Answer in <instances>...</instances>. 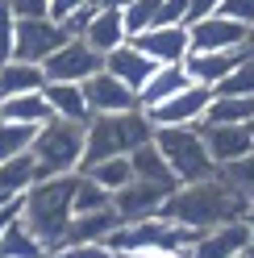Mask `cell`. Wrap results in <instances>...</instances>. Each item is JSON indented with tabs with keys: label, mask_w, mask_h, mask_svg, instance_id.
Listing matches in <instances>:
<instances>
[{
	"label": "cell",
	"mask_w": 254,
	"mask_h": 258,
	"mask_svg": "<svg viewBox=\"0 0 254 258\" xmlns=\"http://www.w3.org/2000/svg\"><path fill=\"white\" fill-rule=\"evenodd\" d=\"M246 213H250V196L242 187H233L225 175H213V179H204V183L179 187L163 208L167 221H179V225H187V229H196V233L246 221Z\"/></svg>",
	"instance_id": "1"
},
{
	"label": "cell",
	"mask_w": 254,
	"mask_h": 258,
	"mask_svg": "<svg viewBox=\"0 0 254 258\" xmlns=\"http://www.w3.org/2000/svg\"><path fill=\"white\" fill-rule=\"evenodd\" d=\"M75 183L79 175H58V179H38L21 196V221L38 241L50 246V254L62 246L71 221H75Z\"/></svg>",
	"instance_id": "2"
},
{
	"label": "cell",
	"mask_w": 254,
	"mask_h": 258,
	"mask_svg": "<svg viewBox=\"0 0 254 258\" xmlns=\"http://www.w3.org/2000/svg\"><path fill=\"white\" fill-rule=\"evenodd\" d=\"M154 134H158V129H154L146 108L121 112V117H92L88 146H84V167H79V171H92V167L108 163V158H130L134 150L150 146Z\"/></svg>",
	"instance_id": "3"
},
{
	"label": "cell",
	"mask_w": 254,
	"mask_h": 258,
	"mask_svg": "<svg viewBox=\"0 0 254 258\" xmlns=\"http://www.w3.org/2000/svg\"><path fill=\"white\" fill-rule=\"evenodd\" d=\"M204 233L187 229L179 221H167V217H146V221H125L121 229L108 237L121 258H142V254H187L200 241Z\"/></svg>",
	"instance_id": "4"
},
{
	"label": "cell",
	"mask_w": 254,
	"mask_h": 258,
	"mask_svg": "<svg viewBox=\"0 0 254 258\" xmlns=\"http://www.w3.org/2000/svg\"><path fill=\"white\" fill-rule=\"evenodd\" d=\"M84 146H88V125L75 121H50L38 129L34 158H38V179H58V175H79L84 167Z\"/></svg>",
	"instance_id": "5"
},
{
	"label": "cell",
	"mask_w": 254,
	"mask_h": 258,
	"mask_svg": "<svg viewBox=\"0 0 254 258\" xmlns=\"http://www.w3.org/2000/svg\"><path fill=\"white\" fill-rule=\"evenodd\" d=\"M154 146L163 150V158L171 163L179 187L204 183V179H213V175H221V167L213 163L209 146H204V134H200V129H158V134H154Z\"/></svg>",
	"instance_id": "6"
},
{
	"label": "cell",
	"mask_w": 254,
	"mask_h": 258,
	"mask_svg": "<svg viewBox=\"0 0 254 258\" xmlns=\"http://www.w3.org/2000/svg\"><path fill=\"white\" fill-rule=\"evenodd\" d=\"M67 42H71V34H67L62 21H54V17H29V21H17V50H13V58L46 67V58L58 54Z\"/></svg>",
	"instance_id": "7"
},
{
	"label": "cell",
	"mask_w": 254,
	"mask_h": 258,
	"mask_svg": "<svg viewBox=\"0 0 254 258\" xmlns=\"http://www.w3.org/2000/svg\"><path fill=\"white\" fill-rule=\"evenodd\" d=\"M46 84H88L92 75L104 71V54H96L84 38H71L58 54L46 58Z\"/></svg>",
	"instance_id": "8"
},
{
	"label": "cell",
	"mask_w": 254,
	"mask_h": 258,
	"mask_svg": "<svg viewBox=\"0 0 254 258\" xmlns=\"http://www.w3.org/2000/svg\"><path fill=\"white\" fill-rule=\"evenodd\" d=\"M209 104H213V92L192 84L187 92L171 96L167 104L150 108V121H154V129H200L204 117H209Z\"/></svg>",
	"instance_id": "9"
},
{
	"label": "cell",
	"mask_w": 254,
	"mask_h": 258,
	"mask_svg": "<svg viewBox=\"0 0 254 258\" xmlns=\"http://www.w3.org/2000/svg\"><path fill=\"white\" fill-rule=\"evenodd\" d=\"M84 100L92 108V117H121V112H138L142 108L138 92H130L125 84H117L108 71L92 75L88 84H84Z\"/></svg>",
	"instance_id": "10"
},
{
	"label": "cell",
	"mask_w": 254,
	"mask_h": 258,
	"mask_svg": "<svg viewBox=\"0 0 254 258\" xmlns=\"http://www.w3.org/2000/svg\"><path fill=\"white\" fill-rule=\"evenodd\" d=\"M187 34H192V50H246L250 46V29L225 13L187 25Z\"/></svg>",
	"instance_id": "11"
},
{
	"label": "cell",
	"mask_w": 254,
	"mask_h": 258,
	"mask_svg": "<svg viewBox=\"0 0 254 258\" xmlns=\"http://www.w3.org/2000/svg\"><path fill=\"white\" fill-rule=\"evenodd\" d=\"M179 191V187H175ZM171 187H158V183H130V187H121L117 196H113V208H117V217L121 221H146V217H163V208L167 200L175 196Z\"/></svg>",
	"instance_id": "12"
},
{
	"label": "cell",
	"mask_w": 254,
	"mask_h": 258,
	"mask_svg": "<svg viewBox=\"0 0 254 258\" xmlns=\"http://www.w3.org/2000/svg\"><path fill=\"white\" fill-rule=\"evenodd\" d=\"M250 50H192L183 58V71H187V79L192 84H200V88H217V84H225V79L242 67V58H246Z\"/></svg>",
	"instance_id": "13"
},
{
	"label": "cell",
	"mask_w": 254,
	"mask_h": 258,
	"mask_svg": "<svg viewBox=\"0 0 254 258\" xmlns=\"http://www.w3.org/2000/svg\"><path fill=\"white\" fill-rule=\"evenodd\" d=\"M200 134H204V146H209L213 163H217L221 171L233 167V163H242L246 154H254L250 125H200Z\"/></svg>",
	"instance_id": "14"
},
{
	"label": "cell",
	"mask_w": 254,
	"mask_h": 258,
	"mask_svg": "<svg viewBox=\"0 0 254 258\" xmlns=\"http://www.w3.org/2000/svg\"><path fill=\"white\" fill-rule=\"evenodd\" d=\"M138 50H146L154 67H183V58L192 54V34L187 25H167V29H150V34L134 38Z\"/></svg>",
	"instance_id": "15"
},
{
	"label": "cell",
	"mask_w": 254,
	"mask_h": 258,
	"mask_svg": "<svg viewBox=\"0 0 254 258\" xmlns=\"http://www.w3.org/2000/svg\"><path fill=\"white\" fill-rule=\"evenodd\" d=\"M104 71L117 79V84H125L130 92H138L142 96V88L154 79V62H150V54L146 50H138V42H125L121 50H113V54H104Z\"/></svg>",
	"instance_id": "16"
},
{
	"label": "cell",
	"mask_w": 254,
	"mask_h": 258,
	"mask_svg": "<svg viewBox=\"0 0 254 258\" xmlns=\"http://www.w3.org/2000/svg\"><path fill=\"white\" fill-rule=\"evenodd\" d=\"M250 241H254L250 225L246 221H233V225H221V229H209L187 254H192V258H242L250 250Z\"/></svg>",
	"instance_id": "17"
},
{
	"label": "cell",
	"mask_w": 254,
	"mask_h": 258,
	"mask_svg": "<svg viewBox=\"0 0 254 258\" xmlns=\"http://www.w3.org/2000/svg\"><path fill=\"white\" fill-rule=\"evenodd\" d=\"M121 225H125V221L117 217V208H108V213H92V217H75L58 250H67V246H100V241H108ZM50 258H54V254H50Z\"/></svg>",
	"instance_id": "18"
},
{
	"label": "cell",
	"mask_w": 254,
	"mask_h": 258,
	"mask_svg": "<svg viewBox=\"0 0 254 258\" xmlns=\"http://www.w3.org/2000/svg\"><path fill=\"white\" fill-rule=\"evenodd\" d=\"M84 42H88L96 54H113V50H121L125 42H134V38H130V25H125V13L100 9L96 17H92L88 34H84Z\"/></svg>",
	"instance_id": "19"
},
{
	"label": "cell",
	"mask_w": 254,
	"mask_h": 258,
	"mask_svg": "<svg viewBox=\"0 0 254 258\" xmlns=\"http://www.w3.org/2000/svg\"><path fill=\"white\" fill-rule=\"evenodd\" d=\"M42 96H46V104L54 108L58 121L92 125V108H88V100H84V84H46Z\"/></svg>",
	"instance_id": "20"
},
{
	"label": "cell",
	"mask_w": 254,
	"mask_h": 258,
	"mask_svg": "<svg viewBox=\"0 0 254 258\" xmlns=\"http://www.w3.org/2000/svg\"><path fill=\"white\" fill-rule=\"evenodd\" d=\"M0 121H13V125H25V129H42V125L54 121V108L46 104L42 92H29V96L0 100Z\"/></svg>",
	"instance_id": "21"
},
{
	"label": "cell",
	"mask_w": 254,
	"mask_h": 258,
	"mask_svg": "<svg viewBox=\"0 0 254 258\" xmlns=\"http://www.w3.org/2000/svg\"><path fill=\"white\" fill-rule=\"evenodd\" d=\"M34 183H38V158H34V150L0 163V200H21Z\"/></svg>",
	"instance_id": "22"
},
{
	"label": "cell",
	"mask_w": 254,
	"mask_h": 258,
	"mask_svg": "<svg viewBox=\"0 0 254 258\" xmlns=\"http://www.w3.org/2000/svg\"><path fill=\"white\" fill-rule=\"evenodd\" d=\"M130 163H134V179L138 183H158V187H171V191L179 187L175 171H171V163L163 158V150H158L154 142H150V146H142V150H134Z\"/></svg>",
	"instance_id": "23"
},
{
	"label": "cell",
	"mask_w": 254,
	"mask_h": 258,
	"mask_svg": "<svg viewBox=\"0 0 254 258\" xmlns=\"http://www.w3.org/2000/svg\"><path fill=\"white\" fill-rule=\"evenodd\" d=\"M46 88V71L34 67V62H5L0 67V100H13V96H29Z\"/></svg>",
	"instance_id": "24"
},
{
	"label": "cell",
	"mask_w": 254,
	"mask_h": 258,
	"mask_svg": "<svg viewBox=\"0 0 254 258\" xmlns=\"http://www.w3.org/2000/svg\"><path fill=\"white\" fill-rule=\"evenodd\" d=\"M187 88H192V79H187V71H183V67H158V71H154V79H150L146 88H142L138 100H142V108L150 112V108L167 104L171 96H179V92H187Z\"/></svg>",
	"instance_id": "25"
},
{
	"label": "cell",
	"mask_w": 254,
	"mask_h": 258,
	"mask_svg": "<svg viewBox=\"0 0 254 258\" xmlns=\"http://www.w3.org/2000/svg\"><path fill=\"white\" fill-rule=\"evenodd\" d=\"M0 258H50V246L38 241L34 233L25 229V221L17 217L5 233H0Z\"/></svg>",
	"instance_id": "26"
},
{
	"label": "cell",
	"mask_w": 254,
	"mask_h": 258,
	"mask_svg": "<svg viewBox=\"0 0 254 258\" xmlns=\"http://www.w3.org/2000/svg\"><path fill=\"white\" fill-rule=\"evenodd\" d=\"M254 121V100H242V96H213L209 117L204 125H250Z\"/></svg>",
	"instance_id": "27"
},
{
	"label": "cell",
	"mask_w": 254,
	"mask_h": 258,
	"mask_svg": "<svg viewBox=\"0 0 254 258\" xmlns=\"http://www.w3.org/2000/svg\"><path fill=\"white\" fill-rule=\"evenodd\" d=\"M108 208H113V191L100 187L96 179H88V175H79V183H75V217L108 213Z\"/></svg>",
	"instance_id": "28"
},
{
	"label": "cell",
	"mask_w": 254,
	"mask_h": 258,
	"mask_svg": "<svg viewBox=\"0 0 254 258\" xmlns=\"http://www.w3.org/2000/svg\"><path fill=\"white\" fill-rule=\"evenodd\" d=\"M79 175H88V179H96L100 187H108V191L117 196L121 187H130V183H134V163H130V158H108V163L92 167V171H79Z\"/></svg>",
	"instance_id": "29"
},
{
	"label": "cell",
	"mask_w": 254,
	"mask_h": 258,
	"mask_svg": "<svg viewBox=\"0 0 254 258\" xmlns=\"http://www.w3.org/2000/svg\"><path fill=\"white\" fill-rule=\"evenodd\" d=\"M38 142V129H25V125H13V121H0V163L17 154H29Z\"/></svg>",
	"instance_id": "30"
},
{
	"label": "cell",
	"mask_w": 254,
	"mask_h": 258,
	"mask_svg": "<svg viewBox=\"0 0 254 258\" xmlns=\"http://www.w3.org/2000/svg\"><path fill=\"white\" fill-rule=\"evenodd\" d=\"M158 13H163V0H134L125 9V25H130V38H142L158 29Z\"/></svg>",
	"instance_id": "31"
},
{
	"label": "cell",
	"mask_w": 254,
	"mask_h": 258,
	"mask_svg": "<svg viewBox=\"0 0 254 258\" xmlns=\"http://www.w3.org/2000/svg\"><path fill=\"white\" fill-rule=\"evenodd\" d=\"M213 96H242V100H254V54L242 58V67H237L225 84H217Z\"/></svg>",
	"instance_id": "32"
},
{
	"label": "cell",
	"mask_w": 254,
	"mask_h": 258,
	"mask_svg": "<svg viewBox=\"0 0 254 258\" xmlns=\"http://www.w3.org/2000/svg\"><path fill=\"white\" fill-rule=\"evenodd\" d=\"M13 50H17V17L9 13V5H0V67L13 62Z\"/></svg>",
	"instance_id": "33"
},
{
	"label": "cell",
	"mask_w": 254,
	"mask_h": 258,
	"mask_svg": "<svg viewBox=\"0 0 254 258\" xmlns=\"http://www.w3.org/2000/svg\"><path fill=\"white\" fill-rule=\"evenodd\" d=\"M221 175H225V179H229L233 187H242L246 196L254 200V154H246L242 163H233V167H225V171H221Z\"/></svg>",
	"instance_id": "34"
},
{
	"label": "cell",
	"mask_w": 254,
	"mask_h": 258,
	"mask_svg": "<svg viewBox=\"0 0 254 258\" xmlns=\"http://www.w3.org/2000/svg\"><path fill=\"white\" fill-rule=\"evenodd\" d=\"M9 13L17 21H29V17H50V0H5Z\"/></svg>",
	"instance_id": "35"
},
{
	"label": "cell",
	"mask_w": 254,
	"mask_h": 258,
	"mask_svg": "<svg viewBox=\"0 0 254 258\" xmlns=\"http://www.w3.org/2000/svg\"><path fill=\"white\" fill-rule=\"evenodd\" d=\"M54 258H121L108 241H100V246H67V250H54Z\"/></svg>",
	"instance_id": "36"
},
{
	"label": "cell",
	"mask_w": 254,
	"mask_h": 258,
	"mask_svg": "<svg viewBox=\"0 0 254 258\" xmlns=\"http://www.w3.org/2000/svg\"><path fill=\"white\" fill-rule=\"evenodd\" d=\"M187 5H192V0H163L158 29H167V25H187Z\"/></svg>",
	"instance_id": "37"
},
{
	"label": "cell",
	"mask_w": 254,
	"mask_h": 258,
	"mask_svg": "<svg viewBox=\"0 0 254 258\" xmlns=\"http://www.w3.org/2000/svg\"><path fill=\"white\" fill-rule=\"evenodd\" d=\"M221 13H225V17H233V21H242L246 29H254V0H225V5H221Z\"/></svg>",
	"instance_id": "38"
},
{
	"label": "cell",
	"mask_w": 254,
	"mask_h": 258,
	"mask_svg": "<svg viewBox=\"0 0 254 258\" xmlns=\"http://www.w3.org/2000/svg\"><path fill=\"white\" fill-rule=\"evenodd\" d=\"M96 13H100L96 5H88V9H79V13H71V17L62 21V25H67V34H71V38H84V34H88V25H92V17H96Z\"/></svg>",
	"instance_id": "39"
},
{
	"label": "cell",
	"mask_w": 254,
	"mask_h": 258,
	"mask_svg": "<svg viewBox=\"0 0 254 258\" xmlns=\"http://www.w3.org/2000/svg\"><path fill=\"white\" fill-rule=\"evenodd\" d=\"M221 5H225V0H192V5H187V25L217 17V13H221Z\"/></svg>",
	"instance_id": "40"
},
{
	"label": "cell",
	"mask_w": 254,
	"mask_h": 258,
	"mask_svg": "<svg viewBox=\"0 0 254 258\" xmlns=\"http://www.w3.org/2000/svg\"><path fill=\"white\" fill-rule=\"evenodd\" d=\"M88 5H96V0H50V17H54V21H67L71 13L88 9Z\"/></svg>",
	"instance_id": "41"
},
{
	"label": "cell",
	"mask_w": 254,
	"mask_h": 258,
	"mask_svg": "<svg viewBox=\"0 0 254 258\" xmlns=\"http://www.w3.org/2000/svg\"><path fill=\"white\" fill-rule=\"evenodd\" d=\"M17 217H21V200H9L5 208H0V233H5V229H9V225L17 221Z\"/></svg>",
	"instance_id": "42"
},
{
	"label": "cell",
	"mask_w": 254,
	"mask_h": 258,
	"mask_svg": "<svg viewBox=\"0 0 254 258\" xmlns=\"http://www.w3.org/2000/svg\"><path fill=\"white\" fill-rule=\"evenodd\" d=\"M142 258H192V254H142Z\"/></svg>",
	"instance_id": "43"
},
{
	"label": "cell",
	"mask_w": 254,
	"mask_h": 258,
	"mask_svg": "<svg viewBox=\"0 0 254 258\" xmlns=\"http://www.w3.org/2000/svg\"><path fill=\"white\" fill-rule=\"evenodd\" d=\"M246 225H250V233H254V200H250V213H246Z\"/></svg>",
	"instance_id": "44"
},
{
	"label": "cell",
	"mask_w": 254,
	"mask_h": 258,
	"mask_svg": "<svg viewBox=\"0 0 254 258\" xmlns=\"http://www.w3.org/2000/svg\"><path fill=\"white\" fill-rule=\"evenodd\" d=\"M246 50H250V54H254V29H250V46H246Z\"/></svg>",
	"instance_id": "45"
},
{
	"label": "cell",
	"mask_w": 254,
	"mask_h": 258,
	"mask_svg": "<svg viewBox=\"0 0 254 258\" xmlns=\"http://www.w3.org/2000/svg\"><path fill=\"white\" fill-rule=\"evenodd\" d=\"M250 134H254V121H250Z\"/></svg>",
	"instance_id": "46"
},
{
	"label": "cell",
	"mask_w": 254,
	"mask_h": 258,
	"mask_svg": "<svg viewBox=\"0 0 254 258\" xmlns=\"http://www.w3.org/2000/svg\"><path fill=\"white\" fill-rule=\"evenodd\" d=\"M0 5H5V0H0Z\"/></svg>",
	"instance_id": "47"
}]
</instances>
